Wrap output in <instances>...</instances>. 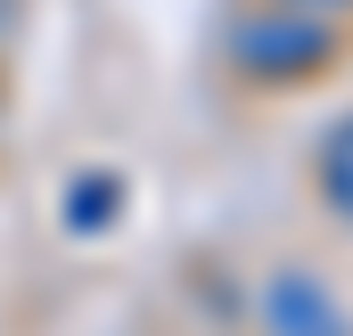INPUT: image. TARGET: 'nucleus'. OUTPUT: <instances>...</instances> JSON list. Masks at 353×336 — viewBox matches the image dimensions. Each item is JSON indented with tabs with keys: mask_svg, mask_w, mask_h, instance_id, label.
Listing matches in <instances>:
<instances>
[{
	"mask_svg": "<svg viewBox=\"0 0 353 336\" xmlns=\"http://www.w3.org/2000/svg\"><path fill=\"white\" fill-rule=\"evenodd\" d=\"M296 8H345V0H296Z\"/></svg>",
	"mask_w": 353,
	"mask_h": 336,
	"instance_id": "obj_5",
	"label": "nucleus"
},
{
	"mask_svg": "<svg viewBox=\"0 0 353 336\" xmlns=\"http://www.w3.org/2000/svg\"><path fill=\"white\" fill-rule=\"evenodd\" d=\"M321 189H329L337 213H353V115L329 132V148H321Z\"/></svg>",
	"mask_w": 353,
	"mask_h": 336,
	"instance_id": "obj_4",
	"label": "nucleus"
},
{
	"mask_svg": "<svg viewBox=\"0 0 353 336\" xmlns=\"http://www.w3.org/2000/svg\"><path fill=\"white\" fill-rule=\"evenodd\" d=\"M263 328L271 336H353V320L337 312V295L312 271H279L263 287Z\"/></svg>",
	"mask_w": 353,
	"mask_h": 336,
	"instance_id": "obj_2",
	"label": "nucleus"
},
{
	"mask_svg": "<svg viewBox=\"0 0 353 336\" xmlns=\"http://www.w3.org/2000/svg\"><path fill=\"white\" fill-rule=\"evenodd\" d=\"M115 205H123V180H107V172H90V180L66 189V222H74V230H107Z\"/></svg>",
	"mask_w": 353,
	"mask_h": 336,
	"instance_id": "obj_3",
	"label": "nucleus"
},
{
	"mask_svg": "<svg viewBox=\"0 0 353 336\" xmlns=\"http://www.w3.org/2000/svg\"><path fill=\"white\" fill-rule=\"evenodd\" d=\"M329 50H337V33H329V17H312V8H263V17H247V25L230 33V58H239L255 83H304L312 66H329Z\"/></svg>",
	"mask_w": 353,
	"mask_h": 336,
	"instance_id": "obj_1",
	"label": "nucleus"
}]
</instances>
